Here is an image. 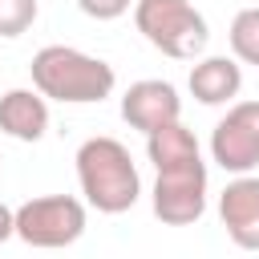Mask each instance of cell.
Wrapping results in <instances>:
<instances>
[{
    "label": "cell",
    "instance_id": "6da1fadb",
    "mask_svg": "<svg viewBox=\"0 0 259 259\" xmlns=\"http://www.w3.org/2000/svg\"><path fill=\"white\" fill-rule=\"evenodd\" d=\"M28 73H32V89L49 101H61V105L105 101L117 85V73L109 61L89 57V53L69 49V45H45L32 57Z\"/></svg>",
    "mask_w": 259,
    "mask_h": 259
},
{
    "label": "cell",
    "instance_id": "7a4b0ae2",
    "mask_svg": "<svg viewBox=\"0 0 259 259\" xmlns=\"http://www.w3.org/2000/svg\"><path fill=\"white\" fill-rule=\"evenodd\" d=\"M77 182H81L85 202L93 210H101V214H125L142 194L138 166H134L130 150L117 138L81 142V150H77Z\"/></svg>",
    "mask_w": 259,
    "mask_h": 259
},
{
    "label": "cell",
    "instance_id": "3957f363",
    "mask_svg": "<svg viewBox=\"0 0 259 259\" xmlns=\"http://www.w3.org/2000/svg\"><path fill=\"white\" fill-rule=\"evenodd\" d=\"M134 24L158 53L174 61H198L210 40L206 16L190 0H134Z\"/></svg>",
    "mask_w": 259,
    "mask_h": 259
},
{
    "label": "cell",
    "instance_id": "277c9868",
    "mask_svg": "<svg viewBox=\"0 0 259 259\" xmlns=\"http://www.w3.org/2000/svg\"><path fill=\"white\" fill-rule=\"evenodd\" d=\"M85 235V202L73 194H40L16 206V239L40 251L73 247Z\"/></svg>",
    "mask_w": 259,
    "mask_h": 259
},
{
    "label": "cell",
    "instance_id": "5b68a950",
    "mask_svg": "<svg viewBox=\"0 0 259 259\" xmlns=\"http://www.w3.org/2000/svg\"><path fill=\"white\" fill-rule=\"evenodd\" d=\"M154 214L166 227H190L206 214V162H202V154L190 162H174V166L158 170Z\"/></svg>",
    "mask_w": 259,
    "mask_h": 259
},
{
    "label": "cell",
    "instance_id": "8992f818",
    "mask_svg": "<svg viewBox=\"0 0 259 259\" xmlns=\"http://www.w3.org/2000/svg\"><path fill=\"white\" fill-rule=\"evenodd\" d=\"M210 158L227 174H251L259 166V101H235L214 134H210Z\"/></svg>",
    "mask_w": 259,
    "mask_h": 259
},
{
    "label": "cell",
    "instance_id": "52a82bcc",
    "mask_svg": "<svg viewBox=\"0 0 259 259\" xmlns=\"http://www.w3.org/2000/svg\"><path fill=\"white\" fill-rule=\"evenodd\" d=\"M121 117H125V125H134L142 134H154V130L182 117V97L170 81L142 77L121 93Z\"/></svg>",
    "mask_w": 259,
    "mask_h": 259
},
{
    "label": "cell",
    "instance_id": "ba28073f",
    "mask_svg": "<svg viewBox=\"0 0 259 259\" xmlns=\"http://www.w3.org/2000/svg\"><path fill=\"white\" fill-rule=\"evenodd\" d=\"M219 219L235 247L259 251V178L255 174H239L235 182H227V190L219 194Z\"/></svg>",
    "mask_w": 259,
    "mask_h": 259
},
{
    "label": "cell",
    "instance_id": "9c48e42d",
    "mask_svg": "<svg viewBox=\"0 0 259 259\" xmlns=\"http://www.w3.org/2000/svg\"><path fill=\"white\" fill-rule=\"evenodd\" d=\"M49 130V97L36 89H8L0 97V134L16 142H40Z\"/></svg>",
    "mask_w": 259,
    "mask_h": 259
},
{
    "label": "cell",
    "instance_id": "30bf717a",
    "mask_svg": "<svg viewBox=\"0 0 259 259\" xmlns=\"http://www.w3.org/2000/svg\"><path fill=\"white\" fill-rule=\"evenodd\" d=\"M186 85L202 105H227L243 89V69L235 57H198Z\"/></svg>",
    "mask_w": 259,
    "mask_h": 259
},
{
    "label": "cell",
    "instance_id": "8fae6325",
    "mask_svg": "<svg viewBox=\"0 0 259 259\" xmlns=\"http://www.w3.org/2000/svg\"><path fill=\"white\" fill-rule=\"evenodd\" d=\"M146 154H150L154 170L174 166V162H190V158H198V138H194V134L182 125V117H178V121L146 134Z\"/></svg>",
    "mask_w": 259,
    "mask_h": 259
},
{
    "label": "cell",
    "instance_id": "7c38bea8",
    "mask_svg": "<svg viewBox=\"0 0 259 259\" xmlns=\"http://www.w3.org/2000/svg\"><path fill=\"white\" fill-rule=\"evenodd\" d=\"M231 53L243 65H259V8H243L231 20Z\"/></svg>",
    "mask_w": 259,
    "mask_h": 259
},
{
    "label": "cell",
    "instance_id": "4fadbf2b",
    "mask_svg": "<svg viewBox=\"0 0 259 259\" xmlns=\"http://www.w3.org/2000/svg\"><path fill=\"white\" fill-rule=\"evenodd\" d=\"M36 12H40V0H0V36L12 40L20 32H28Z\"/></svg>",
    "mask_w": 259,
    "mask_h": 259
},
{
    "label": "cell",
    "instance_id": "5bb4252c",
    "mask_svg": "<svg viewBox=\"0 0 259 259\" xmlns=\"http://www.w3.org/2000/svg\"><path fill=\"white\" fill-rule=\"evenodd\" d=\"M130 4L134 0H77V8L85 16H93V20H117V16L130 12Z\"/></svg>",
    "mask_w": 259,
    "mask_h": 259
},
{
    "label": "cell",
    "instance_id": "9a60e30c",
    "mask_svg": "<svg viewBox=\"0 0 259 259\" xmlns=\"http://www.w3.org/2000/svg\"><path fill=\"white\" fill-rule=\"evenodd\" d=\"M12 235H16V210L0 202V243H8Z\"/></svg>",
    "mask_w": 259,
    "mask_h": 259
}]
</instances>
